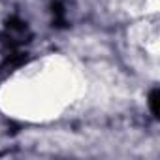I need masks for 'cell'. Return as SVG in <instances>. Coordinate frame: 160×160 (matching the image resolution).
Returning <instances> with one entry per match:
<instances>
[{
  "label": "cell",
  "mask_w": 160,
  "mask_h": 160,
  "mask_svg": "<svg viewBox=\"0 0 160 160\" xmlns=\"http://www.w3.org/2000/svg\"><path fill=\"white\" fill-rule=\"evenodd\" d=\"M25 85V83H21ZM72 94V77L58 66H47L45 70H36L27 77V85L13 87L12 96H6L8 111L23 119H47L57 117L66 106Z\"/></svg>",
  "instance_id": "1"
}]
</instances>
